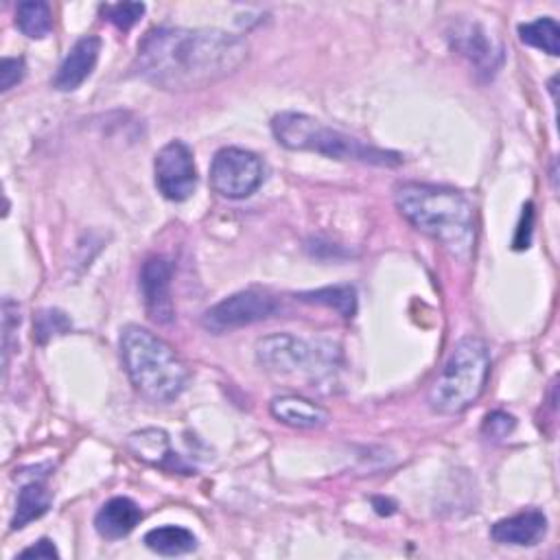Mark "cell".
<instances>
[{"instance_id": "cell-1", "label": "cell", "mask_w": 560, "mask_h": 560, "mask_svg": "<svg viewBox=\"0 0 560 560\" xmlns=\"http://www.w3.org/2000/svg\"><path fill=\"white\" fill-rule=\"evenodd\" d=\"M245 59L247 42L234 33L158 26L138 42L133 70L160 90L188 92L230 77Z\"/></svg>"}, {"instance_id": "cell-2", "label": "cell", "mask_w": 560, "mask_h": 560, "mask_svg": "<svg viewBox=\"0 0 560 560\" xmlns=\"http://www.w3.org/2000/svg\"><path fill=\"white\" fill-rule=\"evenodd\" d=\"M394 201L413 228L435 238L453 256H470L475 247V210L462 192L409 182L396 188Z\"/></svg>"}, {"instance_id": "cell-3", "label": "cell", "mask_w": 560, "mask_h": 560, "mask_svg": "<svg viewBox=\"0 0 560 560\" xmlns=\"http://www.w3.org/2000/svg\"><path fill=\"white\" fill-rule=\"evenodd\" d=\"M120 359L140 396L153 402L175 400L186 383L188 370L177 352L155 332L129 324L120 332Z\"/></svg>"}, {"instance_id": "cell-4", "label": "cell", "mask_w": 560, "mask_h": 560, "mask_svg": "<svg viewBox=\"0 0 560 560\" xmlns=\"http://www.w3.org/2000/svg\"><path fill=\"white\" fill-rule=\"evenodd\" d=\"M271 131L273 138L291 151H311L335 160H350L376 166H396L402 162V158L396 151L368 144L302 112L276 114L271 118Z\"/></svg>"}, {"instance_id": "cell-5", "label": "cell", "mask_w": 560, "mask_h": 560, "mask_svg": "<svg viewBox=\"0 0 560 560\" xmlns=\"http://www.w3.org/2000/svg\"><path fill=\"white\" fill-rule=\"evenodd\" d=\"M490 372V350L479 337L459 339L429 389L438 413H462L483 392Z\"/></svg>"}, {"instance_id": "cell-6", "label": "cell", "mask_w": 560, "mask_h": 560, "mask_svg": "<svg viewBox=\"0 0 560 560\" xmlns=\"http://www.w3.org/2000/svg\"><path fill=\"white\" fill-rule=\"evenodd\" d=\"M256 359L276 376H315L324 365L326 352L302 337L278 332L256 343Z\"/></svg>"}, {"instance_id": "cell-7", "label": "cell", "mask_w": 560, "mask_h": 560, "mask_svg": "<svg viewBox=\"0 0 560 560\" xmlns=\"http://www.w3.org/2000/svg\"><path fill=\"white\" fill-rule=\"evenodd\" d=\"M265 168L256 153L241 147H223L210 164V186L225 199H245L262 184Z\"/></svg>"}, {"instance_id": "cell-8", "label": "cell", "mask_w": 560, "mask_h": 560, "mask_svg": "<svg viewBox=\"0 0 560 560\" xmlns=\"http://www.w3.org/2000/svg\"><path fill=\"white\" fill-rule=\"evenodd\" d=\"M278 311H280V302L276 295L260 289H245L210 306L203 313L201 322L212 332H225V330L262 322L276 315Z\"/></svg>"}, {"instance_id": "cell-9", "label": "cell", "mask_w": 560, "mask_h": 560, "mask_svg": "<svg viewBox=\"0 0 560 560\" xmlns=\"http://www.w3.org/2000/svg\"><path fill=\"white\" fill-rule=\"evenodd\" d=\"M155 186L168 201H186L197 188L192 151L182 140H171L155 153Z\"/></svg>"}, {"instance_id": "cell-10", "label": "cell", "mask_w": 560, "mask_h": 560, "mask_svg": "<svg viewBox=\"0 0 560 560\" xmlns=\"http://www.w3.org/2000/svg\"><path fill=\"white\" fill-rule=\"evenodd\" d=\"M448 39L451 46L486 77H492L503 61L501 46L479 22L457 20L448 31Z\"/></svg>"}, {"instance_id": "cell-11", "label": "cell", "mask_w": 560, "mask_h": 560, "mask_svg": "<svg viewBox=\"0 0 560 560\" xmlns=\"http://www.w3.org/2000/svg\"><path fill=\"white\" fill-rule=\"evenodd\" d=\"M171 276L173 267L162 256H151L140 269V293L149 317L155 324H168L175 315L171 298Z\"/></svg>"}, {"instance_id": "cell-12", "label": "cell", "mask_w": 560, "mask_h": 560, "mask_svg": "<svg viewBox=\"0 0 560 560\" xmlns=\"http://www.w3.org/2000/svg\"><path fill=\"white\" fill-rule=\"evenodd\" d=\"M101 52V39L96 35H83L72 44L63 61L59 63L55 77H52V88L59 92H72L77 90L94 70Z\"/></svg>"}, {"instance_id": "cell-13", "label": "cell", "mask_w": 560, "mask_h": 560, "mask_svg": "<svg viewBox=\"0 0 560 560\" xmlns=\"http://www.w3.org/2000/svg\"><path fill=\"white\" fill-rule=\"evenodd\" d=\"M127 448L142 462L166 470H179L190 475V468L173 453L168 435L162 429H140L127 438Z\"/></svg>"}, {"instance_id": "cell-14", "label": "cell", "mask_w": 560, "mask_h": 560, "mask_svg": "<svg viewBox=\"0 0 560 560\" xmlns=\"http://www.w3.org/2000/svg\"><path fill=\"white\" fill-rule=\"evenodd\" d=\"M545 532H547V516L540 510L529 508L525 512L497 521L490 529V536L501 545L529 547V545H536L545 536Z\"/></svg>"}, {"instance_id": "cell-15", "label": "cell", "mask_w": 560, "mask_h": 560, "mask_svg": "<svg viewBox=\"0 0 560 560\" xmlns=\"http://www.w3.org/2000/svg\"><path fill=\"white\" fill-rule=\"evenodd\" d=\"M142 521V510L129 497H114L101 505L94 516L96 532L107 540L125 538Z\"/></svg>"}, {"instance_id": "cell-16", "label": "cell", "mask_w": 560, "mask_h": 560, "mask_svg": "<svg viewBox=\"0 0 560 560\" xmlns=\"http://www.w3.org/2000/svg\"><path fill=\"white\" fill-rule=\"evenodd\" d=\"M269 411L278 422L289 424L293 429H315V427H322L328 422L326 409H322L313 400H308L304 396H295V394L276 396L269 402Z\"/></svg>"}, {"instance_id": "cell-17", "label": "cell", "mask_w": 560, "mask_h": 560, "mask_svg": "<svg viewBox=\"0 0 560 560\" xmlns=\"http://www.w3.org/2000/svg\"><path fill=\"white\" fill-rule=\"evenodd\" d=\"M52 503V494L42 481H28L22 486L18 492V503H15V514L11 518V529H22L31 521L44 516Z\"/></svg>"}, {"instance_id": "cell-18", "label": "cell", "mask_w": 560, "mask_h": 560, "mask_svg": "<svg viewBox=\"0 0 560 560\" xmlns=\"http://www.w3.org/2000/svg\"><path fill=\"white\" fill-rule=\"evenodd\" d=\"M142 542L160 556H182V553H188V551L197 549L195 534L186 527H179V525L153 527L144 534Z\"/></svg>"}, {"instance_id": "cell-19", "label": "cell", "mask_w": 560, "mask_h": 560, "mask_svg": "<svg viewBox=\"0 0 560 560\" xmlns=\"http://www.w3.org/2000/svg\"><path fill=\"white\" fill-rule=\"evenodd\" d=\"M15 26L31 39H42L52 28V13L44 0H26L15 7Z\"/></svg>"}, {"instance_id": "cell-20", "label": "cell", "mask_w": 560, "mask_h": 560, "mask_svg": "<svg viewBox=\"0 0 560 560\" xmlns=\"http://www.w3.org/2000/svg\"><path fill=\"white\" fill-rule=\"evenodd\" d=\"M518 37L523 44L538 48L551 57L560 55V28L553 18H538L518 26Z\"/></svg>"}, {"instance_id": "cell-21", "label": "cell", "mask_w": 560, "mask_h": 560, "mask_svg": "<svg viewBox=\"0 0 560 560\" xmlns=\"http://www.w3.org/2000/svg\"><path fill=\"white\" fill-rule=\"evenodd\" d=\"M300 300L335 308L346 319L354 317V313H357V291L350 284H337V287L304 291V293H300Z\"/></svg>"}, {"instance_id": "cell-22", "label": "cell", "mask_w": 560, "mask_h": 560, "mask_svg": "<svg viewBox=\"0 0 560 560\" xmlns=\"http://www.w3.org/2000/svg\"><path fill=\"white\" fill-rule=\"evenodd\" d=\"M144 11H147V7L142 2L101 4V15L120 31H129L144 15Z\"/></svg>"}, {"instance_id": "cell-23", "label": "cell", "mask_w": 560, "mask_h": 560, "mask_svg": "<svg viewBox=\"0 0 560 560\" xmlns=\"http://www.w3.org/2000/svg\"><path fill=\"white\" fill-rule=\"evenodd\" d=\"M70 326L72 324L66 317V313H61L57 308H46V311H39L35 317V337L39 343H46L48 339L68 332Z\"/></svg>"}, {"instance_id": "cell-24", "label": "cell", "mask_w": 560, "mask_h": 560, "mask_svg": "<svg viewBox=\"0 0 560 560\" xmlns=\"http://www.w3.org/2000/svg\"><path fill=\"white\" fill-rule=\"evenodd\" d=\"M514 427H516L514 416H510L505 411H492V413L486 416V420L481 424V431L490 440H503L514 431Z\"/></svg>"}, {"instance_id": "cell-25", "label": "cell", "mask_w": 560, "mask_h": 560, "mask_svg": "<svg viewBox=\"0 0 560 560\" xmlns=\"http://www.w3.org/2000/svg\"><path fill=\"white\" fill-rule=\"evenodd\" d=\"M26 74V63L22 57H4L0 66V88L7 92L18 85Z\"/></svg>"}, {"instance_id": "cell-26", "label": "cell", "mask_w": 560, "mask_h": 560, "mask_svg": "<svg viewBox=\"0 0 560 560\" xmlns=\"http://www.w3.org/2000/svg\"><path fill=\"white\" fill-rule=\"evenodd\" d=\"M532 221H534V210H532V203H527V206L523 208L521 223H518V230H516V236H514V249H525V247H529Z\"/></svg>"}, {"instance_id": "cell-27", "label": "cell", "mask_w": 560, "mask_h": 560, "mask_svg": "<svg viewBox=\"0 0 560 560\" xmlns=\"http://www.w3.org/2000/svg\"><path fill=\"white\" fill-rule=\"evenodd\" d=\"M20 558H42V560H50V558H59V551H57V547L52 545V540L39 538L35 545L22 549V551H20Z\"/></svg>"}]
</instances>
